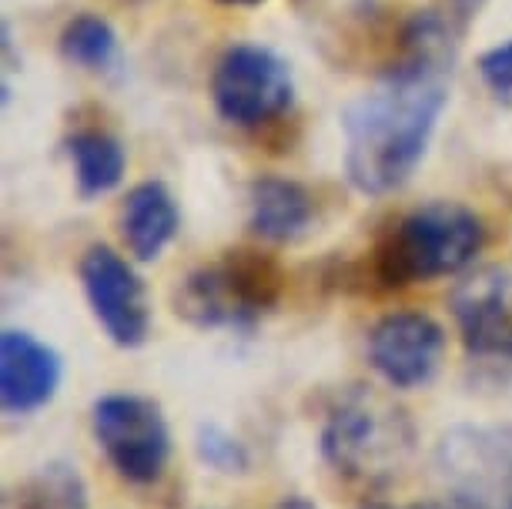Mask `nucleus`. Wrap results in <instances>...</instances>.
Here are the masks:
<instances>
[{"mask_svg":"<svg viewBox=\"0 0 512 509\" xmlns=\"http://www.w3.org/2000/svg\"><path fill=\"white\" fill-rule=\"evenodd\" d=\"M181 228L178 205L161 181H141L128 191L121 205V235L138 262H154L175 242Z\"/></svg>","mask_w":512,"mask_h":509,"instance_id":"ddd939ff","label":"nucleus"},{"mask_svg":"<svg viewBox=\"0 0 512 509\" xmlns=\"http://www.w3.org/2000/svg\"><path fill=\"white\" fill-rule=\"evenodd\" d=\"M482 4H486V0H439V4L432 7V11H436L442 21L452 27V31L466 37L469 24L476 21L479 11H482Z\"/></svg>","mask_w":512,"mask_h":509,"instance_id":"6ab92c4d","label":"nucleus"},{"mask_svg":"<svg viewBox=\"0 0 512 509\" xmlns=\"http://www.w3.org/2000/svg\"><path fill=\"white\" fill-rule=\"evenodd\" d=\"M479 78L486 81L489 91L512 98V41L489 47V51L479 57Z\"/></svg>","mask_w":512,"mask_h":509,"instance_id":"a211bd4d","label":"nucleus"},{"mask_svg":"<svg viewBox=\"0 0 512 509\" xmlns=\"http://www.w3.org/2000/svg\"><path fill=\"white\" fill-rule=\"evenodd\" d=\"M61 355L24 329L0 335V402L11 416L44 409L61 386Z\"/></svg>","mask_w":512,"mask_h":509,"instance_id":"9b49d317","label":"nucleus"},{"mask_svg":"<svg viewBox=\"0 0 512 509\" xmlns=\"http://www.w3.org/2000/svg\"><path fill=\"white\" fill-rule=\"evenodd\" d=\"M415 432L409 416L372 389L338 396L322 422V456L338 476L355 483H385L412 456Z\"/></svg>","mask_w":512,"mask_h":509,"instance_id":"7ed1b4c3","label":"nucleus"},{"mask_svg":"<svg viewBox=\"0 0 512 509\" xmlns=\"http://www.w3.org/2000/svg\"><path fill=\"white\" fill-rule=\"evenodd\" d=\"M486 242L482 218L459 201H429L389 228L375 252L382 285H415L459 275L476 262Z\"/></svg>","mask_w":512,"mask_h":509,"instance_id":"f03ea898","label":"nucleus"},{"mask_svg":"<svg viewBox=\"0 0 512 509\" xmlns=\"http://www.w3.org/2000/svg\"><path fill=\"white\" fill-rule=\"evenodd\" d=\"M459 47L462 34L432 7L419 11L405 24L399 61L345 104V175L355 191L392 195L415 175L449 104Z\"/></svg>","mask_w":512,"mask_h":509,"instance_id":"f257e3e1","label":"nucleus"},{"mask_svg":"<svg viewBox=\"0 0 512 509\" xmlns=\"http://www.w3.org/2000/svg\"><path fill=\"white\" fill-rule=\"evenodd\" d=\"M84 483L71 466H44L31 483L21 489V496L11 499L17 509H84Z\"/></svg>","mask_w":512,"mask_h":509,"instance_id":"dca6fc26","label":"nucleus"},{"mask_svg":"<svg viewBox=\"0 0 512 509\" xmlns=\"http://www.w3.org/2000/svg\"><path fill=\"white\" fill-rule=\"evenodd\" d=\"M211 101L235 128H262L292 108V67L265 44H231L211 74Z\"/></svg>","mask_w":512,"mask_h":509,"instance_id":"423d86ee","label":"nucleus"},{"mask_svg":"<svg viewBox=\"0 0 512 509\" xmlns=\"http://www.w3.org/2000/svg\"><path fill=\"white\" fill-rule=\"evenodd\" d=\"M81 285L94 319L121 349H138L151 332V309L141 275L108 245H91L81 255Z\"/></svg>","mask_w":512,"mask_h":509,"instance_id":"1a4fd4ad","label":"nucleus"},{"mask_svg":"<svg viewBox=\"0 0 512 509\" xmlns=\"http://www.w3.org/2000/svg\"><path fill=\"white\" fill-rule=\"evenodd\" d=\"M278 509H312V503L302 499V496H292V499H285V503L278 506Z\"/></svg>","mask_w":512,"mask_h":509,"instance_id":"aec40b11","label":"nucleus"},{"mask_svg":"<svg viewBox=\"0 0 512 509\" xmlns=\"http://www.w3.org/2000/svg\"><path fill=\"white\" fill-rule=\"evenodd\" d=\"M446 332L425 312H392L372 325L369 362L392 389H419L439 372Z\"/></svg>","mask_w":512,"mask_h":509,"instance_id":"9d476101","label":"nucleus"},{"mask_svg":"<svg viewBox=\"0 0 512 509\" xmlns=\"http://www.w3.org/2000/svg\"><path fill=\"white\" fill-rule=\"evenodd\" d=\"M282 295V272L255 252H228L195 268L175 292V312L198 329H248Z\"/></svg>","mask_w":512,"mask_h":509,"instance_id":"20e7f679","label":"nucleus"},{"mask_svg":"<svg viewBox=\"0 0 512 509\" xmlns=\"http://www.w3.org/2000/svg\"><path fill=\"white\" fill-rule=\"evenodd\" d=\"M436 469L452 509H512V422L449 429Z\"/></svg>","mask_w":512,"mask_h":509,"instance_id":"39448f33","label":"nucleus"},{"mask_svg":"<svg viewBox=\"0 0 512 509\" xmlns=\"http://www.w3.org/2000/svg\"><path fill=\"white\" fill-rule=\"evenodd\" d=\"M221 4H262V0H221Z\"/></svg>","mask_w":512,"mask_h":509,"instance_id":"4be33fe9","label":"nucleus"},{"mask_svg":"<svg viewBox=\"0 0 512 509\" xmlns=\"http://www.w3.org/2000/svg\"><path fill=\"white\" fill-rule=\"evenodd\" d=\"M369 509H446L439 503H412V506H369Z\"/></svg>","mask_w":512,"mask_h":509,"instance_id":"412c9836","label":"nucleus"},{"mask_svg":"<svg viewBox=\"0 0 512 509\" xmlns=\"http://www.w3.org/2000/svg\"><path fill=\"white\" fill-rule=\"evenodd\" d=\"M67 155H71L77 195L81 198H101L124 181L128 155H124V144L108 131H74L67 138Z\"/></svg>","mask_w":512,"mask_h":509,"instance_id":"4468645a","label":"nucleus"},{"mask_svg":"<svg viewBox=\"0 0 512 509\" xmlns=\"http://www.w3.org/2000/svg\"><path fill=\"white\" fill-rule=\"evenodd\" d=\"M315 218V201L305 185L292 178H255L248 188V225L262 242H298Z\"/></svg>","mask_w":512,"mask_h":509,"instance_id":"f8f14e48","label":"nucleus"},{"mask_svg":"<svg viewBox=\"0 0 512 509\" xmlns=\"http://www.w3.org/2000/svg\"><path fill=\"white\" fill-rule=\"evenodd\" d=\"M61 57L91 74H111L121 64L118 31L101 14H74L61 31Z\"/></svg>","mask_w":512,"mask_h":509,"instance_id":"2eb2a0df","label":"nucleus"},{"mask_svg":"<svg viewBox=\"0 0 512 509\" xmlns=\"http://www.w3.org/2000/svg\"><path fill=\"white\" fill-rule=\"evenodd\" d=\"M462 349L482 379H512V272L479 268L452 292Z\"/></svg>","mask_w":512,"mask_h":509,"instance_id":"6e6552de","label":"nucleus"},{"mask_svg":"<svg viewBox=\"0 0 512 509\" xmlns=\"http://www.w3.org/2000/svg\"><path fill=\"white\" fill-rule=\"evenodd\" d=\"M91 426L101 453L121 479L138 486L161 479L171 459V429L158 402L134 392H111L94 402Z\"/></svg>","mask_w":512,"mask_h":509,"instance_id":"0eeeda50","label":"nucleus"},{"mask_svg":"<svg viewBox=\"0 0 512 509\" xmlns=\"http://www.w3.org/2000/svg\"><path fill=\"white\" fill-rule=\"evenodd\" d=\"M195 449H198L201 463L211 466L215 473H245L248 469L245 443H238V439L221 426H201Z\"/></svg>","mask_w":512,"mask_h":509,"instance_id":"f3484780","label":"nucleus"}]
</instances>
